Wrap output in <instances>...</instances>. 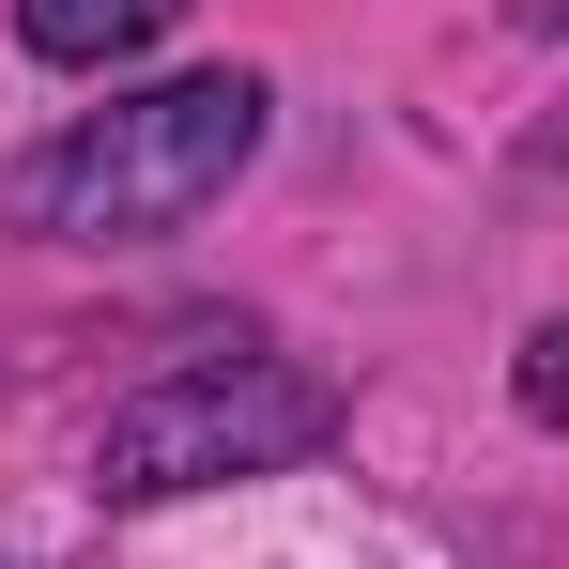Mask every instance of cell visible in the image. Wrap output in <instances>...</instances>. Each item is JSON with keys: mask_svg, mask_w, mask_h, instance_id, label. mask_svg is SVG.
I'll return each mask as SVG.
<instances>
[{"mask_svg": "<svg viewBox=\"0 0 569 569\" xmlns=\"http://www.w3.org/2000/svg\"><path fill=\"white\" fill-rule=\"evenodd\" d=\"M262 123H278V93L247 62L108 93V108L47 123L16 154V231L31 247H170V231H200L216 200L262 170Z\"/></svg>", "mask_w": 569, "mask_h": 569, "instance_id": "6da1fadb", "label": "cell"}, {"mask_svg": "<svg viewBox=\"0 0 569 569\" xmlns=\"http://www.w3.org/2000/svg\"><path fill=\"white\" fill-rule=\"evenodd\" d=\"M339 370L308 355H200V370L139 385L93 431V492L108 508H170V492H231V477H292L339 447Z\"/></svg>", "mask_w": 569, "mask_h": 569, "instance_id": "7a4b0ae2", "label": "cell"}, {"mask_svg": "<svg viewBox=\"0 0 569 569\" xmlns=\"http://www.w3.org/2000/svg\"><path fill=\"white\" fill-rule=\"evenodd\" d=\"M170 16H186V0H16V47L62 62V78H108V62H139Z\"/></svg>", "mask_w": 569, "mask_h": 569, "instance_id": "3957f363", "label": "cell"}, {"mask_svg": "<svg viewBox=\"0 0 569 569\" xmlns=\"http://www.w3.org/2000/svg\"><path fill=\"white\" fill-rule=\"evenodd\" d=\"M508 400H523L539 431H569V308L539 323V339H523V355H508Z\"/></svg>", "mask_w": 569, "mask_h": 569, "instance_id": "277c9868", "label": "cell"}, {"mask_svg": "<svg viewBox=\"0 0 569 569\" xmlns=\"http://www.w3.org/2000/svg\"><path fill=\"white\" fill-rule=\"evenodd\" d=\"M0 569H47V555H31V539H0Z\"/></svg>", "mask_w": 569, "mask_h": 569, "instance_id": "5b68a950", "label": "cell"}]
</instances>
